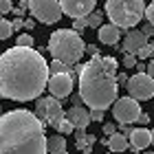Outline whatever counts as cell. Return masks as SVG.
Wrapping results in <instances>:
<instances>
[{"mask_svg":"<svg viewBox=\"0 0 154 154\" xmlns=\"http://www.w3.org/2000/svg\"><path fill=\"white\" fill-rule=\"evenodd\" d=\"M48 77V64L40 51L11 46L0 55V97L5 99H40Z\"/></svg>","mask_w":154,"mask_h":154,"instance_id":"cell-1","label":"cell"},{"mask_svg":"<svg viewBox=\"0 0 154 154\" xmlns=\"http://www.w3.org/2000/svg\"><path fill=\"white\" fill-rule=\"evenodd\" d=\"M0 154H46L44 123L24 108L5 112L0 117Z\"/></svg>","mask_w":154,"mask_h":154,"instance_id":"cell-2","label":"cell"},{"mask_svg":"<svg viewBox=\"0 0 154 154\" xmlns=\"http://www.w3.org/2000/svg\"><path fill=\"white\" fill-rule=\"evenodd\" d=\"M117 60L95 55L79 66V97L90 110H106L117 101Z\"/></svg>","mask_w":154,"mask_h":154,"instance_id":"cell-3","label":"cell"},{"mask_svg":"<svg viewBox=\"0 0 154 154\" xmlns=\"http://www.w3.org/2000/svg\"><path fill=\"white\" fill-rule=\"evenodd\" d=\"M48 53L53 55L55 62L73 66L86 53V44H84L82 35L75 33L73 29H60V31H53L48 38Z\"/></svg>","mask_w":154,"mask_h":154,"instance_id":"cell-4","label":"cell"},{"mask_svg":"<svg viewBox=\"0 0 154 154\" xmlns=\"http://www.w3.org/2000/svg\"><path fill=\"white\" fill-rule=\"evenodd\" d=\"M145 13V0H106V16L117 29H132Z\"/></svg>","mask_w":154,"mask_h":154,"instance_id":"cell-5","label":"cell"},{"mask_svg":"<svg viewBox=\"0 0 154 154\" xmlns=\"http://www.w3.org/2000/svg\"><path fill=\"white\" fill-rule=\"evenodd\" d=\"M33 115H35L42 123H48L51 128H57L60 121L64 119V110H62L60 99H55V97H40Z\"/></svg>","mask_w":154,"mask_h":154,"instance_id":"cell-6","label":"cell"},{"mask_svg":"<svg viewBox=\"0 0 154 154\" xmlns=\"http://www.w3.org/2000/svg\"><path fill=\"white\" fill-rule=\"evenodd\" d=\"M29 11L42 24H55L64 16L62 7H60V0H29Z\"/></svg>","mask_w":154,"mask_h":154,"instance_id":"cell-7","label":"cell"},{"mask_svg":"<svg viewBox=\"0 0 154 154\" xmlns=\"http://www.w3.org/2000/svg\"><path fill=\"white\" fill-rule=\"evenodd\" d=\"M141 103L132 97H119V99L112 103V117L117 119L121 125H128V123H134L139 115H141Z\"/></svg>","mask_w":154,"mask_h":154,"instance_id":"cell-8","label":"cell"},{"mask_svg":"<svg viewBox=\"0 0 154 154\" xmlns=\"http://www.w3.org/2000/svg\"><path fill=\"white\" fill-rule=\"evenodd\" d=\"M128 93L132 99H137V101H145V99H152L154 97V79L150 75H145V73H137V75H132L130 79H128Z\"/></svg>","mask_w":154,"mask_h":154,"instance_id":"cell-9","label":"cell"},{"mask_svg":"<svg viewBox=\"0 0 154 154\" xmlns=\"http://www.w3.org/2000/svg\"><path fill=\"white\" fill-rule=\"evenodd\" d=\"M73 73H57V75H51L48 77V93H51V97H55V99H64V97H68L73 93Z\"/></svg>","mask_w":154,"mask_h":154,"instance_id":"cell-10","label":"cell"},{"mask_svg":"<svg viewBox=\"0 0 154 154\" xmlns=\"http://www.w3.org/2000/svg\"><path fill=\"white\" fill-rule=\"evenodd\" d=\"M95 2L97 0H60L62 13H66L68 18H86L95 11Z\"/></svg>","mask_w":154,"mask_h":154,"instance_id":"cell-11","label":"cell"},{"mask_svg":"<svg viewBox=\"0 0 154 154\" xmlns=\"http://www.w3.org/2000/svg\"><path fill=\"white\" fill-rule=\"evenodd\" d=\"M64 117L71 121V125L75 130H86L88 128V123H90V112L84 106H73V108H68Z\"/></svg>","mask_w":154,"mask_h":154,"instance_id":"cell-12","label":"cell"},{"mask_svg":"<svg viewBox=\"0 0 154 154\" xmlns=\"http://www.w3.org/2000/svg\"><path fill=\"white\" fill-rule=\"evenodd\" d=\"M145 44H148V38H145L139 29H132V31L125 33L123 53H125V55H134V57H137V51H139L141 46H145Z\"/></svg>","mask_w":154,"mask_h":154,"instance_id":"cell-13","label":"cell"},{"mask_svg":"<svg viewBox=\"0 0 154 154\" xmlns=\"http://www.w3.org/2000/svg\"><path fill=\"white\" fill-rule=\"evenodd\" d=\"M128 143H130V148L132 152H139V150H145L148 145L152 143V132L150 130H145V128H139V130H132V134L128 137Z\"/></svg>","mask_w":154,"mask_h":154,"instance_id":"cell-14","label":"cell"},{"mask_svg":"<svg viewBox=\"0 0 154 154\" xmlns=\"http://www.w3.org/2000/svg\"><path fill=\"white\" fill-rule=\"evenodd\" d=\"M97 38H99L101 44L112 46V44L119 42V38H121V29H117L115 24H101L99 29H97Z\"/></svg>","mask_w":154,"mask_h":154,"instance_id":"cell-15","label":"cell"},{"mask_svg":"<svg viewBox=\"0 0 154 154\" xmlns=\"http://www.w3.org/2000/svg\"><path fill=\"white\" fill-rule=\"evenodd\" d=\"M103 141L108 143V148L110 152H123V150H128L130 148V143H128V137H123L121 132H115V134H110L108 139H103Z\"/></svg>","mask_w":154,"mask_h":154,"instance_id":"cell-16","label":"cell"},{"mask_svg":"<svg viewBox=\"0 0 154 154\" xmlns=\"http://www.w3.org/2000/svg\"><path fill=\"white\" fill-rule=\"evenodd\" d=\"M46 152H51V154H66V139L62 134L46 137Z\"/></svg>","mask_w":154,"mask_h":154,"instance_id":"cell-17","label":"cell"},{"mask_svg":"<svg viewBox=\"0 0 154 154\" xmlns=\"http://www.w3.org/2000/svg\"><path fill=\"white\" fill-rule=\"evenodd\" d=\"M75 139H77L75 145H77L79 150H84L86 154L93 150V145H95V141H97V137H95V134H86L84 130H75Z\"/></svg>","mask_w":154,"mask_h":154,"instance_id":"cell-18","label":"cell"},{"mask_svg":"<svg viewBox=\"0 0 154 154\" xmlns=\"http://www.w3.org/2000/svg\"><path fill=\"white\" fill-rule=\"evenodd\" d=\"M57 73H73V68H68L66 64H62V62H51L48 64V75H57Z\"/></svg>","mask_w":154,"mask_h":154,"instance_id":"cell-19","label":"cell"},{"mask_svg":"<svg viewBox=\"0 0 154 154\" xmlns=\"http://www.w3.org/2000/svg\"><path fill=\"white\" fill-rule=\"evenodd\" d=\"M101 20H103V13L101 11H93L90 16H86L88 26H95V29H99V26H101Z\"/></svg>","mask_w":154,"mask_h":154,"instance_id":"cell-20","label":"cell"},{"mask_svg":"<svg viewBox=\"0 0 154 154\" xmlns=\"http://www.w3.org/2000/svg\"><path fill=\"white\" fill-rule=\"evenodd\" d=\"M11 33H13L11 22L2 18V20H0V40H9V38H11Z\"/></svg>","mask_w":154,"mask_h":154,"instance_id":"cell-21","label":"cell"},{"mask_svg":"<svg viewBox=\"0 0 154 154\" xmlns=\"http://www.w3.org/2000/svg\"><path fill=\"white\" fill-rule=\"evenodd\" d=\"M148 57H154V44H145L137 51V60H148Z\"/></svg>","mask_w":154,"mask_h":154,"instance_id":"cell-22","label":"cell"},{"mask_svg":"<svg viewBox=\"0 0 154 154\" xmlns=\"http://www.w3.org/2000/svg\"><path fill=\"white\" fill-rule=\"evenodd\" d=\"M16 46H24V48H33V35L31 33H20Z\"/></svg>","mask_w":154,"mask_h":154,"instance_id":"cell-23","label":"cell"},{"mask_svg":"<svg viewBox=\"0 0 154 154\" xmlns=\"http://www.w3.org/2000/svg\"><path fill=\"white\" fill-rule=\"evenodd\" d=\"M55 130H57V134H62V137H64V134H71V132H73L75 128L71 125V121H68V119L64 117V119H62V121H60V125H57V128H55Z\"/></svg>","mask_w":154,"mask_h":154,"instance_id":"cell-24","label":"cell"},{"mask_svg":"<svg viewBox=\"0 0 154 154\" xmlns=\"http://www.w3.org/2000/svg\"><path fill=\"white\" fill-rule=\"evenodd\" d=\"M143 18L148 20V24H152V26H154V2L145 5V13H143Z\"/></svg>","mask_w":154,"mask_h":154,"instance_id":"cell-25","label":"cell"},{"mask_svg":"<svg viewBox=\"0 0 154 154\" xmlns=\"http://www.w3.org/2000/svg\"><path fill=\"white\" fill-rule=\"evenodd\" d=\"M88 26V22H86V18H77V20H73V31L75 33H79V31H84Z\"/></svg>","mask_w":154,"mask_h":154,"instance_id":"cell-26","label":"cell"},{"mask_svg":"<svg viewBox=\"0 0 154 154\" xmlns=\"http://www.w3.org/2000/svg\"><path fill=\"white\" fill-rule=\"evenodd\" d=\"M11 9H13V5H11V0H0V13H11Z\"/></svg>","mask_w":154,"mask_h":154,"instance_id":"cell-27","label":"cell"},{"mask_svg":"<svg viewBox=\"0 0 154 154\" xmlns=\"http://www.w3.org/2000/svg\"><path fill=\"white\" fill-rule=\"evenodd\" d=\"M123 66L125 68H134L137 66V57H134V55H125V57H123Z\"/></svg>","mask_w":154,"mask_h":154,"instance_id":"cell-28","label":"cell"},{"mask_svg":"<svg viewBox=\"0 0 154 154\" xmlns=\"http://www.w3.org/2000/svg\"><path fill=\"white\" fill-rule=\"evenodd\" d=\"M90 121H103V112L101 110H90Z\"/></svg>","mask_w":154,"mask_h":154,"instance_id":"cell-29","label":"cell"},{"mask_svg":"<svg viewBox=\"0 0 154 154\" xmlns=\"http://www.w3.org/2000/svg\"><path fill=\"white\" fill-rule=\"evenodd\" d=\"M103 132H106L108 137H110V134H115V132H117V125H115V123H110V121H108V123H103Z\"/></svg>","mask_w":154,"mask_h":154,"instance_id":"cell-30","label":"cell"},{"mask_svg":"<svg viewBox=\"0 0 154 154\" xmlns=\"http://www.w3.org/2000/svg\"><path fill=\"white\" fill-rule=\"evenodd\" d=\"M145 75H150L152 79H154V57H152L150 64H145Z\"/></svg>","mask_w":154,"mask_h":154,"instance_id":"cell-31","label":"cell"},{"mask_svg":"<svg viewBox=\"0 0 154 154\" xmlns=\"http://www.w3.org/2000/svg\"><path fill=\"white\" fill-rule=\"evenodd\" d=\"M22 26H24V22H22V20H20V18H16V20H13V22H11V29H13V31H20V29H22Z\"/></svg>","mask_w":154,"mask_h":154,"instance_id":"cell-32","label":"cell"},{"mask_svg":"<svg viewBox=\"0 0 154 154\" xmlns=\"http://www.w3.org/2000/svg\"><path fill=\"white\" fill-rule=\"evenodd\" d=\"M141 33H143L145 38H148V35H154V26H152V24H145L143 29H141Z\"/></svg>","mask_w":154,"mask_h":154,"instance_id":"cell-33","label":"cell"},{"mask_svg":"<svg viewBox=\"0 0 154 154\" xmlns=\"http://www.w3.org/2000/svg\"><path fill=\"white\" fill-rule=\"evenodd\" d=\"M137 123H141V125H145V123H150V117L145 115V112H141V115H139V119H137Z\"/></svg>","mask_w":154,"mask_h":154,"instance_id":"cell-34","label":"cell"},{"mask_svg":"<svg viewBox=\"0 0 154 154\" xmlns=\"http://www.w3.org/2000/svg\"><path fill=\"white\" fill-rule=\"evenodd\" d=\"M128 79L130 77H125L123 73H117V84H125V86H128Z\"/></svg>","mask_w":154,"mask_h":154,"instance_id":"cell-35","label":"cell"},{"mask_svg":"<svg viewBox=\"0 0 154 154\" xmlns=\"http://www.w3.org/2000/svg\"><path fill=\"white\" fill-rule=\"evenodd\" d=\"M86 53H90L93 57H95V55H99V51H97V46H95V44H88V46H86Z\"/></svg>","mask_w":154,"mask_h":154,"instance_id":"cell-36","label":"cell"},{"mask_svg":"<svg viewBox=\"0 0 154 154\" xmlns=\"http://www.w3.org/2000/svg\"><path fill=\"white\" fill-rule=\"evenodd\" d=\"M11 13H13L16 18H20V20H22V16H24V11L20 9V7H16V9H11Z\"/></svg>","mask_w":154,"mask_h":154,"instance_id":"cell-37","label":"cell"},{"mask_svg":"<svg viewBox=\"0 0 154 154\" xmlns=\"http://www.w3.org/2000/svg\"><path fill=\"white\" fill-rule=\"evenodd\" d=\"M137 73H145V64L143 62H137Z\"/></svg>","mask_w":154,"mask_h":154,"instance_id":"cell-38","label":"cell"},{"mask_svg":"<svg viewBox=\"0 0 154 154\" xmlns=\"http://www.w3.org/2000/svg\"><path fill=\"white\" fill-rule=\"evenodd\" d=\"M20 9H22V11L29 9V0H20Z\"/></svg>","mask_w":154,"mask_h":154,"instance_id":"cell-39","label":"cell"},{"mask_svg":"<svg viewBox=\"0 0 154 154\" xmlns=\"http://www.w3.org/2000/svg\"><path fill=\"white\" fill-rule=\"evenodd\" d=\"M150 132H152V143H154V130H150Z\"/></svg>","mask_w":154,"mask_h":154,"instance_id":"cell-40","label":"cell"},{"mask_svg":"<svg viewBox=\"0 0 154 154\" xmlns=\"http://www.w3.org/2000/svg\"><path fill=\"white\" fill-rule=\"evenodd\" d=\"M143 154H154V152H143Z\"/></svg>","mask_w":154,"mask_h":154,"instance_id":"cell-41","label":"cell"},{"mask_svg":"<svg viewBox=\"0 0 154 154\" xmlns=\"http://www.w3.org/2000/svg\"><path fill=\"white\" fill-rule=\"evenodd\" d=\"M0 117H2V108H0Z\"/></svg>","mask_w":154,"mask_h":154,"instance_id":"cell-42","label":"cell"},{"mask_svg":"<svg viewBox=\"0 0 154 154\" xmlns=\"http://www.w3.org/2000/svg\"><path fill=\"white\" fill-rule=\"evenodd\" d=\"M0 20H2V13H0Z\"/></svg>","mask_w":154,"mask_h":154,"instance_id":"cell-43","label":"cell"},{"mask_svg":"<svg viewBox=\"0 0 154 154\" xmlns=\"http://www.w3.org/2000/svg\"><path fill=\"white\" fill-rule=\"evenodd\" d=\"M106 154H112V152H106Z\"/></svg>","mask_w":154,"mask_h":154,"instance_id":"cell-44","label":"cell"},{"mask_svg":"<svg viewBox=\"0 0 154 154\" xmlns=\"http://www.w3.org/2000/svg\"><path fill=\"white\" fill-rule=\"evenodd\" d=\"M152 2H154V0H152Z\"/></svg>","mask_w":154,"mask_h":154,"instance_id":"cell-45","label":"cell"}]
</instances>
